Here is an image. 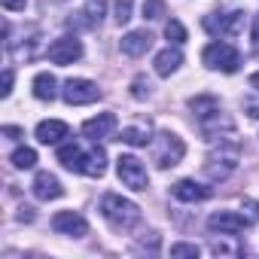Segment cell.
I'll return each instance as SVG.
<instances>
[{
  "label": "cell",
  "instance_id": "5bb4252c",
  "mask_svg": "<svg viewBox=\"0 0 259 259\" xmlns=\"http://www.w3.org/2000/svg\"><path fill=\"white\" fill-rule=\"evenodd\" d=\"M122 52L125 55H132V58H141V55H147V49L153 46V34L150 31H128L125 37H122Z\"/></svg>",
  "mask_w": 259,
  "mask_h": 259
},
{
  "label": "cell",
  "instance_id": "7402d4cb",
  "mask_svg": "<svg viewBox=\"0 0 259 259\" xmlns=\"http://www.w3.org/2000/svg\"><path fill=\"white\" fill-rule=\"evenodd\" d=\"M13 168H19V171H28V168H34L37 165V153L31 150V147H19L16 153H13Z\"/></svg>",
  "mask_w": 259,
  "mask_h": 259
},
{
  "label": "cell",
  "instance_id": "1f68e13d",
  "mask_svg": "<svg viewBox=\"0 0 259 259\" xmlns=\"http://www.w3.org/2000/svg\"><path fill=\"white\" fill-rule=\"evenodd\" d=\"M250 37H253V52H259V16L253 19V34Z\"/></svg>",
  "mask_w": 259,
  "mask_h": 259
},
{
  "label": "cell",
  "instance_id": "30bf717a",
  "mask_svg": "<svg viewBox=\"0 0 259 259\" xmlns=\"http://www.w3.org/2000/svg\"><path fill=\"white\" fill-rule=\"evenodd\" d=\"M247 226H250V220L241 217V213H235V210H217V213H210V220H207V229H210V232H220V235H238V232H244Z\"/></svg>",
  "mask_w": 259,
  "mask_h": 259
},
{
  "label": "cell",
  "instance_id": "4316f807",
  "mask_svg": "<svg viewBox=\"0 0 259 259\" xmlns=\"http://www.w3.org/2000/svg\"><path fill=\"white\" fill-rule=\"evenodd\" d=\"M132 95H135V98H138V101H144V98H147V95H150V82H147V79H144V76H138V79H135V82H132Z\"/></svg>",
  "mask_w": 259,
  "mask_h": 259
},
{
  "label": "cell",
  "instance_id": "836d02e7",
  "mask_svg": "<svg viewBox=\"0 0 259 259\" xmlns=\"http://www.w3.org/2000/svg\"><path fill=\"white\" fill-rule=\"evenodd\" d=\"M250 85H253V89H256V92H259V70H256V73H253V76H250Z\"/></svg>",
  "mask_w": 259,
  "mask_h": 259
},
{
  "label": "cell",
  "instance_id": "8fae6325",
  "mask_svg": "<svg viewBox=\"0 0 259 259\" xmlns=\"http://www.w3.org/2000/svg\"><path fill=\"white\" fill-rule=\"evenodd\" d=\"M52 229H55L58 235H70V238L89 235V223H85V217H79L76 210H61V213H55V217H52Z\"/></svg>",
  "mask_w": 259,
  "mask_h": 259
},
{
  "label": "cell",
  "instance_id": "83f0119b",
  "mask_svg": "<svg viewBox=\"0 0 259 259\" xmlns=\"http://www.w3.org/2000/svg\"><path fill=\"white\" fill-rule=\"evenodd\" d=\"M13 79H16V76H13V70L7 67V70H4V89H0V95H4V98H10V92H13Z\"/></svg>",
  "mask_w": 259,
  "mask_h": 259
},
{
  "label": "cell",
  "instance_id": "ba28073f",
  "mask_svg": "<svg viewBox=\"0 0 259 259\" xmlns=\"http://www.w3.org/2000/svg\"><path fill=\"white\" fill-rule=\"evenodd\" d=\"M61 98L70 107H82V104H95L101 98V89L92 79H67L64 89H61Z\"/></svg>",
  "mask_w": 259,
  "mask_h": 259
},
{
  "label": "cell",
  "instance_id": "ac0fdd59",
  "mask_svg": "<svg viewBox=\"0 0 259 259\" xmlns=\"http://www.w3.org/2000/svg\"><path fill=\"white\" fill-rule=\"evenodd\" d=\"M104 0H92L89 7H82L79 10V16L76 19H70V25H76V28H98L101 25V19H104Z\"/></svg>",
  "mask_w": 259,
  "mask_h": 259
},
{
  "label": "cell",
  "instance_id": "9c48e42d",
  "mask_svg": "<svg viewBox=\"0 0 259 259\" xmlns=\"http://www.w3.org/2000/svg\"><path fill=\"white\" fill-rule=\"evenodd\" d=\"M46 55H49V61H52V64L67 67V64H73V61H79V58H82V43H79L76 37H58V40L46 49Z\"/></svg>",
  "mask_w": 259,
  "mask_h": 259
},
{
  "label": "cell",
  "instance_id": "277c9868",
  "mask_svg": "<svg viewBox=\"0 0 259 259\" xmlns=\"http://www.w3.org/2000/svg\"><path fill=\"white\" fill-rule=\"evenodd\" d=\"M201 61H204L210 70H223V73H235V70L241 67V55H238V49L229 46V43H210V46H204Z\"/></svg>",
  "mask_w": 259,
  "mask_h": 259
},
{
  "label": "cell",
  "instance_id": "f546056e",
  "mask_svg": "<svg viewBox=\"0 0 259 259\" xmlns=\"http://www.w3.org/2000/svg\"><path fill=\"white\" fill-rule=\"evenodd\" d=\"M244 110H247L253 119H259V101H250V98H247V101H244Z\"/></svg>",
  "mask_w": 259,
  "mask_h": 259
},
{
  "label": "cell",
  "instance_id": "8992f818",
  "mask_svg": "<svg viewBox=\"0 0 259 259\" xmlns=\"http://www.w3.org/2000/svg\"><path fill=\"white\" fill-rule=\"evenodd\" d=\"M201 25H204L207 34L226 40V37H235V34L244 28V13H241V10H232V13H210V16H204Z\"/></svg>",
  "mask_w": 259,
  "mask_h": 259
},
{
  "label": "cell",
  "instance_id": "6da1fadb",
  "mask_svg": "<svg viewBox=\"0 0 259 259\" xmlns=\"http://www.w3.org/2000/svg\"><path fill=\"white\" fill-rule=\"evenodd\" d=\"M58 162L67 168V171H76V174H85V177H101L107 171V156L101 147H79V144H64L58 150Z\"/></svg>",
  "mask_w": 259,
  "mask_h": 259
},
{
  "label": "cell",
  "instance_id": "2e32d148",
  "mask_svg": "<svg viewBox=\"0 0 259 259\" xmlns=\"http://www.w3.org/2000/svg\"><path fill=\"white\" fill-rule=\"evenodd\" d=\"M67 135H70V128L61 119H46V122L37 125V141L40 144H61Z\"/></svg>",
  "mask_w": 259,
  "mask_h": 259
},
{
  "label": "cell",
  "instance_id": "d6986e66",
  "mask_svg": "<svg viewBox=\"0 0 259 259\" xmlns=\"http://www.w3.org/2000/svg\"><path fill=\"white\" fill-rule=\"evenodd\" d=\"M180 64H183V52H180V49H171V46L162 49V52L156 55V61H153V67H156L159 76H171Z\"/></svg>",
  "mask_w": 259,
  "mask_h": 259
},
{
  "label": "cell",
  "instance_id": "5b68a950",
  "mask_svg": "<svg viewBox=\"0 0 259 259\" xmlns=\"http://www.w3.org/2000/svg\"><path fill=\"white\" fill-rule=\"evenodd\" d=\"M116 174H119L122 186L135 189V192H144V189L150 186L147 168H144V162L135 159V156H119V159H116Z\"/></svg>",
  "mask_w": 259,
  "mask_h": 259
},
{
  "label": "cell",
  "instance_id": "603a6c76",
  "mask_svg": "<svg viewBox=\"0 0 259 259\" xmlns=\"http://www.w3.org/2000/svg\"><path fill=\"white\" fill-rule=\"evenodd\" d=\"M113 7H116V22H119V25L132 22V10H135V0H113Z\"/></svg>",
  "mask_w": 259,
  "mask_h": 259
},
{
  "label": "cell",
  "instance_id": "f1b7e54d",
  "mask_svg": "<svg viewBox=\"0 0 259 259\" xmlns=\"http://www.w3.org/2000/svg\"><path fill=\"white\" fill-rule=\"evenodd\" d=\"M0 4H4L10 13H22V10L28 7V0H0Z\"/></svg>",
  "mask_w": 259,
  "mask_h": 259
},
{
  "label": "cell",
  "instance_id": "44dd1931",
  "mask_svg": "<svg viewBox=\"0 0 259 259\" xmlns=\"http://www.w3.org/2000/svg\"><path fill=\"white\" fill-rule=\"evenodd\" d=\"M119 141L122 144H132V147H147L150 144V125H128V128H122V135H119Z\"/></svg>",
  "mask_w": 259,
  "mask_h": 259
},
{
  "label": "cell",
  "instance_id": "484cf974",
  "mask_svg": "<svg viewBox=\"0 0 259 259\" xmlns=\"http://www.w3.org/2000/svg\"><path fill=\"white\" fill-rule=\"evenodd\" d=\"M171 256H192V259H195V256H198V247L180 241V244H171Z\"/></svg>",
  "mask_w": 259,
  "mask_h": 259
},
{
  "label": "cell",
  "instance_id": "4fadbf2b",
  "mask_svg": "<svg viewBox=\"0 0 259 259\" xmlns=\"http://www.w3.org/2000/svg\"><path fill=\"white\" fill-rule=\"evenodd\" d=\"M34 195L40 198V201H55V198H61L64 195V186L58 183V177L55 174H49V171H40L37 177H34Z\"/></svg>",
  "mask_w": 259,
  "mask_h": 259
},
{
  "label": "cell",
  "instance_id": "52a82bcc",
  "mask_svg": "<svg viewBox=\"0 0 259 259\" xmlns=\"http://www.w3.org/2000/svg\"><path fill=\"white\" fill-rule=\"evenodd\" d=\"M235 165H238V141L229 144V150H226L223 147V138H220V153H210L207 156V165H204L207 177L210 180H226L235 171Z\"/></svg>",
  "mask_w": 259,
  "mask_h": 259
},
{
  "label": "cell",
  "instance_id": "d4e9b609",
  "mask_svg": "<svg viewBox=\"0 0 259 259\" xmlns=\"http://www.w3.org/2000/svg\"><path fill=\"white\" fill-rule=\"evenodd\" d=\"M165 16V4H162V0H147V4H144V19H162Z\"/></svg>",
  "mask_w": 259,
  "mask_h": 259
},
{
  "label": "cell",
  "instance_id": "cb8c5ba5",
  "mask_svg": "<svg viewBox=\"0 0 259 259\" xmlns=\"http://www.w3.org/2000/svg\"><path fill=\"white\" fill-rule=\"evenodd\" d=\"M165 37H168L171 43H186V28H183L177 19H171V22L165 25Z\"/></svg>",
  "mask_w": 259,
  "mask_h": 259
},
{
  "label": "cell",
  "instance_id": "d6a6232c",
  "mask_svg": "<svg viewBox=\"0 0 259 259\" xmlns=\"http://www.w3.org/2000/svg\"><path fill=\"white\" fill-rule=\"evenodd\" d=\"M4 135H7V138H13V141H16V138H22V132H19V128H13V125H7V128H4Z\"/></svg>",
  "mask_w": 259,
  "mask_h": 259
},
{
  "label": "cell",
  "instance_id": "4dcf8cb0",
  "mask_svg": "<svg viewBox=\"0 0 259 259\" xmlns=\"http://www.w3.org/2000/svg\"><path fill=\"white\" fill-rule=\"evenodd\" d=\"M19 220H22V223H31V220H34V207H28V204L19 207Z\"/></svg>",
  "mask_w": 259,
  "mask_h": 259
},
{
  "label": "cell",
  "instance_id": "e0dca14e",
  "mask_svg": "<svg viewBox=\"0 0 259 259\" xmlns=\"http://www.w3.org/2000/svg\"><path fill=\"white\" fill-rule=\"evenodd\" d=\"M189 110L195 113V119L198 122H210V119H217L223 110H220V101L213 98V95H198V98H192L189 101Z\"/></svg>",
  "mask_w": 259,
  "mask_h": 259
},
{
  "label": "cell",
  "instance_id": "ffe728a7",
  "mask_svg": "<svg viewBox=\"0 0 259 259\" xmlns=\"http://www.w3.org/2000/svg\"><path fill=\"white\" fill-rule=\"evenodd\" d=\"M55 85H58V82H55L52 73H37V76H34V98H37V101H52L55 92H58Z\"/></svg>",
  "mask_w": 259,
  "mask_h": 259
},
{
  "label": "cell",
  "instance_id": "9a60e30c",
  "mask_svg": "<svg viewBox=\"0 0 259 259\" xmlns=\"http://www.w3.org/2000/svg\"><path fill=\"white\" fill-rule=\"evenodd\" d=\"M171 195L177 201H204V198H210V189L201 186V183H195V180H177L171 186Z\"/></svg>",
  "mask_w": 259,
  "mask_h": 259
},
{
  "label": "cell",
  "instance_id": "3957f363",
  "mask_svg": "<svg viewBox=\"0 0 259 259\" xmlns=\"http://www.w3.org/2000/svg\"><path fill=\"white\" fill-rule=\"evenodd\" d=\"M183 156H186V144H183L177 135H171V132L156 135V144H153V162H156L159 168H174V165H180Z\"/></svg>",
  "mask_w": 259,
  "mask_h": 259
},
{
  "label": "cell",
  "instance_id": "7a4b0ae2",
  "mask_svg": "<svg viewBox=\"0 0 259 259\" xmlns=\"http://www.w3.org/2000/svg\"><path fill=\"white\" fill-rule=\"evenodd\" d=\"M101 213L113 229H135L141 223V207L135 201L116 195V192H107L101 198Z\"/></svg>",
  "mask_w": 259,
  "mask_h": 259
},
{
  "label": "cell",
  "instance_id": "7c38bea8",
  "mask_svg": "<svg viewBox=\"0 0 259 259\" xmlns=\"http://www.w3.org/2000/svg\"><path fill=\"white\" fill-rule=\"evenodd\" d=\"M113 132H116V116H113V113H101V116L82 122V135H85L89 141H95V144H98V141H107Z\"/></svg>",
  "mask_w": 259,
  "mask_h": 259
}]
</instances>
